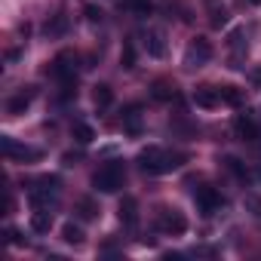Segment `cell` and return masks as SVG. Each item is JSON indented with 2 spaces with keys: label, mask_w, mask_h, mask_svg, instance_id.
Masks as SVG:
<instances>
[{
  "label": "cell",
  "mask_w": 261,
  "mask_h": 261,
  "mask_svg": "<svg viewBox=\"0 0 261 261\" xmlns=\"http://www.w3.org/2000/svg\"><path fill=\"white\" fill-rule=\"evenodd\" d=\"M136 163H139V169L148 172V175H166V172L185 166V163H188V154H169V151H163V148H157V145H148V148L139 151Z\"/></svg>",
  "instance_id": "1"
},
{
  "label": "cell",
  "mask_w": 261,
  "mask_h": 261,
  "mask_svg": "<svg viewBox=\"0 0 261 261\" xmlns=\"http://www.w3.org/2000/svg\"><path fill=\"white\" fill-rule=\"evenodd\" d=\"M123 181H126V166H123V160H111V163H105V166L92 175V188H95L98 194H117V191L123 188Z\"/></svg>",
  "instance_id": "2"
},
{
  "label": "cell",
  "mask_w": 261,
  "mask_h": 261,
  "mask_svg": "<svg viewBox=\"0 0 261 261\" xmlns=\"http://www.w3.org/2000/svg\"><path fill=\"white\" fill-rule=\"evenodd\" d=\"M59 194H62V181H59V175H43L40 181L31 185L28 200H31L34 209H49V206L59 203Z\"/></svg>",
  "instance_id": "3"
},
{
  "label": "cell",
  "mask_w": 261,
  "mask_h": 261,
  "mask_svg": "<svg viewBox=\"0 0 261 261\" xmlns=\"http://www.w3.org/2000/svg\"><path fill=\"white\" fill-rule=\"evenodd\" d=\"M77 71H80V56L74 49H62L53 59V77L59 83H77Z\"/></svg>",
  "instance_id": "4"
},
{
  "label": "cell",
  "mask_w": 261,
  "mask_h": 261,
  "mask_svg": "<svg viewBox=\"0 0 261 261\" xmlns=\"http://www.w3.org/2000/svg\"><path fill=\"white\" fill-rule=\"evenodd\" d=\"M209 59H212V43L197 34V37L188 43V49H185V68H188V71L203 68V65H209Z\"/></svg>",
  "instance_id": "5"
},
{
  "label": "cell",
  "mask_w": 261,
  "mask_h": 261,
  "mask_svg": "<svg viewBox=\"0 0 261 261\" xmlns=\"http://www.w3.org/2000/svg\"><path fill=\"white\" fill-rule=\"evenodd\" d=\"M157 224H160V230L163 233H169V237H181L185 230H188V218H185V212H178V209H160V215H157Z\"/></svg>",
  "instance_id": "6"
},
{
  "label": "cell",
  "mask_w": 261,
  "mask_h": 261,
  "mask_svg": "<svg viewBox=\"0 0 261 261\" xmlns=\"http://www.w3.org/2000/svg\"><path fill=\"white\" fill-rule=\"evenodd\" d=\"M194 203H197V209H200L203 215H215V212L224 206V197H221L215 188L203 185V188H197V191H194Z\"/></svg>",
  "instance_id": "7"
},
{
  "label": "cell",
  "mask_w": 261,
  "mask_h": 261,
  "mask_svg": "<svg viewBox=\"0 0 261 261\" xmlns=\"http://www.w3.org/2000/svg\"><path fill=\"white\" fill-rule=\"evenodd\" d=\"M0 148H4V154H7L10 160H40V157H43V151H40V148L19 145L13 136H4V139H0Z\"/></svg>",
  "instance_id": "8"
},
{
  "label": "cell",
  "mask_w": 261,
  "mask_h": 261,
  "mask_svg": "<svg viewBox=\"0 0 261 261\" xmlns=\"http://www.w3.org/2000/svg\"><path fill=\"white\" fill-rule=\"evenodd\" d=\"M120 123L126 136H142V105H126Z\"/></svg>",
  "instance_id": "9"
},
{
  "label": "cell",
  "mask_w": 261,
  "mask_h": 261,
  "mask_svg": "<svg viewBox=\"0 0 261 261\" xmlns=\"http://www.w3.org/2000/svg\"><path fill=\"white\" fill-rule=\"evenodd\" d=\"M34 95H37V89L34 86H25V89H19L10 101H7V114H13V117H19V114H25L28 108H31V101H34Z\"/></svg>",
  "instance_id": "10"
},
{
  "label": "cell",
  "mask_w": 261,
  "mask_h": 261,
  "mask_svg": "<svg viewBox=\"0 0 261 261\" xmlns=\"http://www.w3.org/2000/svg\"><path fill=\"white\" fill-rule=\"evenodd\" d=\"M145 49H148V56L163 59V56H166V31H163V28H148V34H145Z\"/></svg>",
  "instance_id": "11"
},
{
  "label": "cell",
  "mask_w": 261,
  "mask_h": 261,
  "mask_svg": "<svg viewBox=\"0 0 261 261\" xmlns=\"http://www.w3.org/2000/svg\"><path fill=\"white\" fill-rule=\"evenodd\" d=\"M194 105L203 111H215L221 105V92L215 86H200V89H194Z\"/></svg>",
  "instance_id": "12"
},
{
  "label": "cell",
  "mask_w": 261,
  "mask_h": 261,
  "mask_svg": "<svg viewBox=\"0 0 261 261\" xmlns=\"http://www.w3.org/2000/svg\"><path fill=\"white\" fill-rule=\"evenodd\" d=\"M233 129H237V139L240 142H258V126H255V120L249 114H237Z\"/></svg>",
  "instance_id": "13"
},
{
  "label": "cell",
  "mask_w": 261,
  "mask_h": 261,
  "mask_svg": "<svg viewBox=\"0 0 261 261\" xmlns=\"http://www.w3.org/2000/svg\"><path fill=\"white\" fill-rule=\"evenodd\" d=\"M206 4V10H209V25L215 28V31H221L227 22H230V13H227V7L221 4V0H203Z\"/></svg>",
  "instance_id": "14"
},
{
  "label": "cell",
  "mask_w": 261,
  "mask_h": 261,
  "mask_svg": "<svg viewBox=\"0 0 261 261\" xmlns=\"http://www.w3.org/2000/svg\"><path fill=\"white\" fill-rule=\"evenodd\" d=\"M117 215H120L123 227H136V224H139V203H136V197H123Z\"/></svg>",
  "instance_id": "15"
},
{
  "label": "cell",
  "mask_w": 261,
  "mask_h": 261,
  "mask_svg": "<svg viewBox=\"0 0 261 261\" xmlns=\"http://www.w3.org/2000/svg\"><path fill=\"white\" fill-rule=\"evenodd\" d=\"M151 98L154 101H172V98H178V89H175L172 80H154L151 83Z\"/></svg>",
  "instance_id": "16"
},
{
  "label": "cell",
  "mask_w": 261,
  "mask_h": 261,
  "mask_svg": "<svg viewBox=\"0 0 261 261\" xmlns=\"http://www.w3.org/2000/svg\"><path fill=\"white\" fill-rule=\"evenodd\" d=\"M71 136H74V142H77L80 148H86V145L95 142V129H92L86 120H77V123L71 126Z\"/></svg>",
  "instance_id": "17"
},
{
  "label": "cell",
  "mask_w": 261,
  "mask_h": 261,
  "mask_svg": "<svg viewBox=\"0 0 261 261\" xmlns=\"http://www.w3.org/2000/svg\"><path fill=\"white\" fill-rule=\"evenodd\" d=\"M31 230L34 233H49L53 230V212L49 209H34L31 212Z\"/></svg>",
  "instance_id": "18"
},
{
  "label": "cell",
  "mask_w": 261,
  "mask_h": 261,
  "mask_svg": "<svg viewBox=\"0 0 261 261\" xmlns=\"http://www.w3.org/2000/svg\"><path fill=\"white\" fill-rule=\"evenodd\" d=\"M62 240H65L68 246H83L86 233H83V227H80L77 221H65V224H62Z\"/></svg>",
  "instance_id": "19"
},
{
  "label": "cell",
  "mask_w": 261,
  "mask_h": 261,
  "mask_svg": "<svg viewBox=\"0 0 261 261\" xmlns=\"http://www.w3.org/2000/svg\"><path fill=\"white\" fill-rule=\"evenodd\" d=\"M218 92H221V101H227L233 108H243L246 105V89H240V86H221Z\"/></svg>",
  "instance_id": "20"
},
{
  "label": "cell",
  "mask_w": 261,
  "mask_h": 261,
  "mask_svg": "<svg viewBox=\"0 0 261 261\" xmlns=\"http://www.w3.org/2000/svg\"><path fill=\"white\" fill-rule=\"evenodd\" d=\"M92 101H95V108H108V105L114 101V89H111L108 83L92 86Z\"/></svg>",
  "instance_id": "21"
},
{
  "label": "cell",
  "mask_w": 261,
  "mask_h": 261,
  "mask_svg": "<svg viewBox=\"0 0 261 261\" xmlns=\"http://www.w3.org/2000/svg\"><path fill=\"white\" fill-rule=\"evenodd\" d=\"M123 7L129 10V13H136V16H151L154 13V0H123Z\"/></svg>",
  "instance_id": "22"
},
{
  "label": "cell",
  "mask_w": 261,
  "mask_h": 261,
  "mask_svg": "<svg viewBox=\"0 0 261 261\" xmlns=\"http://www.w3.org/2000/svg\"><path fill=\"white\" fill-rule=\"evenodd\" d=\"M65 31H68V16L65 13H59L46 22V37H62Z\"/></svg>",
  "instance_id": "23"
},
{
  "label": "cell",
  "mask_w": 261,
  "mask_h": 261,
  "mask_svg": "<svg viewBox=\"0 0 261 261\" xmlns=\"http://www.w3.org/2000/svg\"><path fill=\"white\" fill-rule=\"evenodd\" d=\"M120 65H123V71H133V68H136V43H133V40H123Z\"/></svg>",
  "instance_id": "24"
},
{
  "label": "cell",
  "mask_w": 261,
  "mask_h": 261,
  "mask_svg": "<svg viewBox=\"0 0 261 261\" xmlns=\"http://www.w3.org/2000/svg\"><path fill=\"white\" fill-rule=\"evenodd\" d=\"M224 166H227V169H230L237 178H243V181L249 178V169L243 166V160H237V157H224Z\"/></svg>",
  "instance_id": "25"
},
{
  "label": "cell",
  "mask_w": 261,
  "mask_h": 261,
  "mask_svg": "<svg viewBox=\"0 0 261 261\" xmlns=\"http://www.w3.org/2000/svg\"><path fill=\"white\" fill-rule=\"evenodd\" d=\"M83 16H86V22H92V25H95V22H101V19H105V10H101V7H95V4H86V7H83Z\"/></svg>",
  "instance_id": "26"
},
{
  "label": "cell",
  "mask_w": 261,
  "mask_h": 261,
  "mask_svg": "<svg viewBox=\"0 0 261 261\" xmlns=\"http://www.w3.org/2000/svg\"><path fill=\"white\" fill-rule=\"evenodd\" d=\"M56 98H59L62 105H65V101H71V98H77V83H62Z\"/></svg>",
  "instance_id": "27"
},
{
  "label": "cell",
  "mask_w": 261,
  "mask_h": 261,
  "mask_svg": "<svg viewBox=\"0 0 261 261\" xmlns=\"http://www.w3.org/2000/svg\"><path fill=\"white\" fill-rule=\"evenodd\" d=\"M77 209H80V218H95V215H98V206H95L92 200H80Z\"/></svg>",
  "instance_id": "28"
},
{
  "label": "cell",
  "mask_w": 261,
  "mask_h": 261,
  "mask_svg": "<svg viewBox=\"0 0 261 261\" xmlns=\"http://www.w3.org/2000/svg\"><path fill=\"white\" fill-rule=\"evenodd\" d=\"M80 160H83L80 151H68V154H62V163H65V166H77Z\"/></svg>",
  "instance_id": "29"
},
{
  "label": "cell",
  "mask_w": 261,
  "mask_h": 261,
  "mask_svg": "<svg viewBox=\"0 0 261 261\" xmlns=\"http://www.w3.org/2000/svg\"><path fill=\"white\" fill-rule=\"evenodd\" d=\"M7 243H10V246H22V243H25V237H22L16 227H10V230H7Z\"/></svg>",
  "instance_id": "30"
},
{
  "label": "cell",
  "mask_w": 261,
  "mask_h": 261,
  "mask_svg": "<svg viewBox=\"0 0 261 261\" xmlns=\"http://www.w3.org/2000/svg\"><path fill=\"white\" fill-rule=\"evenodd\" d=\"M249 80H252L255 86H261V68H252V71H249Z\"/></svg>",
  "instance_id": "31"
},
{
  "label": "cell",
  "mask_w": 261,
  "mask_h": 261,
  "mask_svg": "<svg viewBox=\"0 0 261 261\" xmlns=\"http://www.w3.org/2000/svg\"><path fill=\"white\" fill-rule=\"evenodd\" d=\"M249 4H261V0H249Z\"/></svg>",
  "instance_id": "32"
}]
</instances>
